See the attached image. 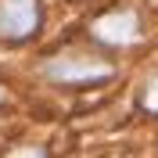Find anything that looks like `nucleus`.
Masks as SVG:
<instances>
[{
  "label": "nucleus",
  "mask_w": 158,
  "mask_h": 158,
  "mask_svg": "<svg viewBox=\"0 0 158 158\" xmlns=\"http://www.w3.org/2000/svg\"><path fill=\"white\" fill-rule=\"evenodd\" d=\"M43 76L58 79V83H97V79L111 76V61L83 54V50H65V54H58L43 65Z\"/></svg>",
  "instance_id": "obj_1"
},
{
  "label": "nucleus",
  "mask_w": 158,
  "mask_h": 158,
  "mask_svg": "<svg viewBox=\"0 0 158 158\" xmlns=\"http://www.w3.org/2000/svg\"><path fill=\"white\" fill-rule=\"evenodd\" d=\"M11 158H47V151H40V148H22V151H15Z\"/></svg>",
  "instance_id": "obj_5"
},
{
  "label": "nucleus",
  "mask_w": 158,
  "mask_h": 158,
  "mask_svg": "<svg viewBox=\"0 0 158 158\" xmlns=\"http://www.w3.org/2000/svg\"><path fill=\"white\" fill-rule=\"evenodd\" d=\"M144 108H148V111H155V115H158V79H155V83L148 86V94H144Z\"/></svg>",
  "instance_id": "obj_4"
},
{
  "label": "nucleus",
  "mask_w": 158,
  "mask_h": 158,
  "mask_svg": "<svg viewBox=\"0 0 158 158\" xmlns=\"http://www.w3.org/2000/svg\"><path fill=\"white\" fill-rule=\"evenodd\" d=\"M137 29H140V22L133 11H111V15L94 22V36L101 43H133Z\"/></svg>",
  "instance_id": "obj_3"
},
{
  "label": "nucleus",
  "mask_w": 158,
  "mask_h": 158,
  "mask_svg": "<svg viewBox=\"0 0 158 158\" xmlns=\"http://www.w3.org/2000/svg\"><path fill=\"white\" fill-rule=\"evenodd\" d=\"M40 29V0H0V40L22 43Z\"/></svg>",
  "instance_id": "obj_2"
}]
</instances>
